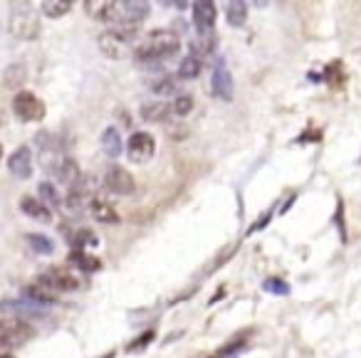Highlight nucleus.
Returning a JSON list of instances; mask_svg holds the SVG:
<instances>
[{
	"label": "nucleus",
	"instance_id": "23",
	"mask_svg": "<svg viewBox=\"0 0 361 358\" xmlns=\"http://www.w3.org/2000/svg\"><path fill=\"white\" fill-rule=\"evenodd\" d=\"M40 8H42V13H45L47 18H62V16H67V13L72 11V3H70V0H45Z\"/></svg>",
	"mask_w": 361,
	"mask_h": 358
},
{
	"label": "nucleus",
	"instance_id": "22",
	"mask_svg": "<svg viewBox=\"0 0 361 358\" xmlns=\"http://www.w3.org/2000/svg\"><path fill=\"white\" fill-rule=\"evenodd\" d=\"M201 67H203L201 57H196V55L186 57L178 67V77L180 80H196V77L201 75Z\"/></svg>",
	"mask_w": 361,
	"mask_h": 358
},
{
	"label": "nucleus",
	"instance_id": "1",
	"mask_svg": "<svg viewBox=\"0 0 361 358\" xmlns=\"http://www.w3.org/2000/svg\"><path fill=\"white\" fill-rule=\"evenodd\" d=\"M180 50V40L176 32L171 30H154L144 37L141 42H136L134 47V60L139 65L154 67L159 65L161 60H169L176 52Z\"/></svg>",
	"mask_w": 361,
	"mask_h": 358
},
{
	"label": "nucleus",
	"instance_id": "29",
	"mask_svg": "<svg viewBox=\"0 0 361 358\" xmlns=\"http://www.w3.org/2000/svg\"><path fill=\"white\" fill-rule=\"evenodd\" d=\"M262 289L265 292H270V294H290V287H287V282H282V279H267L265 284H262Z\"/></svg>",
	"mask_w": 361,
	"mask_h": 358
},
{
	"label": "nucleus",
	"instance_id": "12",
	"mask_svg": "<svg viewBox=\"0 0 361 358\" xmlns=\"http://www.w3.org/2000/svg\"><path fill=\"white\" fill-rule=\"evenodd\" d=\"M8 168L16 178L20 180H27L32 175V151L27 146H20L16 154L8 159Z\"/></svg>",
	"mask_w": 361,
	"mask_h": 358
},
{
	"label": "nucleus",
	"instance_id": "13",
	"mask_svg": "<svg viewBox=\"0 0 361 358\" xmlns=\"http://www.w3.org/2000/svg\"><path fill=\"white\" fill-rule=\"evenodd\" d=\"M50 171L55 173V178L60 180V183H65V185H75L77 178L82 175L77 161L70 159V156H60V159H57L55 163L50 166Z\"/></svg>",
	"mask_w": 361,
	"mask_h": 358
},
{
	"label": "nucleus",
	"instance_id": "32",
	"mask_svg": "<svg viewBox=\"0 0 361 358\" xmlns=\"http://www.w3.org/2000/svg\"><path fill=\"white\" fill-rule=\"evenodd\" d=\"M0 358H16V356L11 351H0Z\"/></svg>",
	"mask_w": 361,
	"mask_h": 358
},
{
	"label": "nucleus",
	"instance_id": "5",
	"mask_svg": "<svg viewBox=\"0 0 361 358\" xmlns=\"http://www.w3.org/2000/svg\"><path fill=\"white\" fill-rule=\"evenodd\" d=\"M13 111H16L18 119L25 121V124L42 121L47 114L45 101H42L40 97L32 94V92H20V94H16V99H13Z\"/></svg>",
	"mask_w": 361,
	"mask_h": 358
},
{
	"label": "nucleus",
	"instance_id": "3",
	"mask_svg": "<svg viewBox=\"0 0 361 358\" xmlns=\"http://www.w3.org/2000/svg\"><path fill=\"white\" fill-rule=\"evenodd\" d=\"M8 27H11V35L20 37V40H37L40 37V20H37L35 11H30V6H25V3L13 6Z\"/></svg>",
	"mask_w": 361,
	"mask_h": 358
},
{
	"label": "nucleus",
	"instance_id": "6",
	"mask_svg": "<svg viewBox=\"0 0 361 358\" xmlns=\"http://www.w3.org/2000/svg\"><path fill=\"white\" fill-rule=\"evenodd\" d=\"M154 154H156V141L151 134L136 131V134L129 136V144H126V156H129V161H134V163H146Z\"/></svg>",
	"mask_w": 361,
	"mask_h": 358
},
{
	"label": "nucleus",
	"instance_id": "14",
	"mask_svg": "<svg viewBox=\"0 0 361 358\" xmlns=\"http://www.w3.org/2000/svg\"><path fill=\"white\" fill-rule=\"evenodd\" d=\"M27 82V70L25 65H8L6 72H3V90L8 92H18L20 94L23 87Z\"/></svg>",
	"mask_w": 361,
	"mask_h": 358
},
{
	"label": "nucleus",
	"instance_id": "2",
	"mask_svg": "<svg viewBox=\"0 0 361 358\" xmlns=\"http://www.w3.org/2000/svg\"><path fill=\"white\" fill-rule=\"evenodd\" d=\"M35 338V326L23 319H0V351H11Z\"/></svg>",
	"mask_w": 361,
	"mask_h": 358
},
{
	"label": "nucleus",
	"instance_id": "9",
	"mask_svg": "<svg viewBox=\"0 0 361 358\" xmlns=\"http://www.w3.org/2000/svg\"><path fill=\"white\" fill-rule=\"evenodd\" d=\"M97 45H99L102 55L106 60H124L129 55V40H124L121 35H116L114 30H106L97 37Z\"/></svg>",
	"mask_w": 361,
	"mask_h": 358
},
{
	"label": "nucleus",
	"instance_id": "31",
	"mask_svg": "<svg viewBox=\"0 0 361 358\" xmlns=\"http://www.w3.org/2000/svg\"><path fill=\"white\" fill-rule=\"evenodd\" d=\"M6 121H8V114H6V109H3V106H0V129H3V126H6Z\"/></svg>",
	"mask_w": 361,
	"mask_h": 358
},
{
	"label": "nucleus",
	"instance_id": "28",
	"mask_svg": "<svg viewBox=\"0 0 361 358\" xmlns=\"http://www.w3.org/2000/svg\"><path fill=\"white\" fill-rule=\"evenodd\" d=\"M191 109H193L191 97H176L173 104H171V114H176V116H188Z\"/></svg>",
	"mask_w": 361,
	"mask_h": 358
},
{
	"label": "nucleus",
	"instance_id": "17",
	"mask_svg": "<svg viewBox=\"0 0 361 358\" xmlns=\"http://www.w3.org/2000/svg\"><path fill=\"white\" fill-rule=\"evenodd\" d=\"M85 11L90 18H97L99 23H111V16H114V3L111 0H87Z\"/></svg>",
	"mask_w": 361,
	"mask_h": 358
},
{
	"label": "nucleus",
	"instance_id": "7",
	"mask_svg": "<svg viewBox=\"0 0 361 358\" xmlns=\"http://www.w3.org/2000/svg\"><path fill=\"white\" fill-rule=\"evenodd\" d=\"M37 282L45 284V287H50V289H55L57 294H60V292H75V289L80 287V279H77V274L67 272V269H60V267L42 272Z\"/></svg>",
	"mask_w": 361,
	"mask_h": 358
},
{
	"label": "nucleus",
	"instance_id": "18",
	"mask_svg": "<svg viewBox=\"0 0 361 358\" xmlns=\"http://www.w3.org/2000/svg\"><path fill=\"white\" fill-rule=\"evenodd\" d=\"M25 297L30 299L32 304H55L57 299H60V294L55 292V289H50V287H45V284H30V287H25Z\"/></svg>",
	"mask_w": 361,
	"mask_h": 358
},
{
	"label": "nucleus",
	"instance_id": "24",
	"mask_svg": "<svg viewBox=\"0 0 361 358\" xmlns=\"http://www.w3.org/2000/svg\"><path fill=\"white\" fill-rule=\"evenodd\" d=\"M25 240H27V245H30V247L35 249L37 254H52V252H55V242H52L50 237H45V235L30 233Z\"/></svg>",
	"mask_w": 361,
	"mask_h": 358
},
{
	"label": "nucleus",
	"instance_id": "11",
	"mask_svg": "<svg viewBox=\"0 0 361 358\" xmlns=\"http://www.w3.org/2000/svg\"><path fill=\"white\" fill-rule=\"evenodd\" d=\"M211 87H213V94L223 101H231L233 99V77H231V70L226 67V62H218L216 70H213V77H211Z\"/></svg>",
	"mask_w": 361,
	"mask_h": 358
},
{
	"label": "nucleus",
	"instance_id": "20",
	"mask_svg": "<svg viewBox=\"0 0 361 358\" xmlns=\"http://www.w3.org/2000/svg\"><path fill=\"white\" fill-rule=\"evenodd\" d=\"M141 119L149 121V124H156V121H166L171 114V106L164 104V101H151V104H144L141 106Z\"/></svg>",
	"mask_w": 361,
	"mask_h": 358
},
{
	"label": "nucleus",
	"instance_id": "15",
	"mask_svg": "<svg viewBox=\"0 0 361 358\" xmlns=\"http://www.w3.org/2000/svg\"><path fill=\"white\" fill-rule=\"evenodd\" d=\"M20 210L27 215V218L37 220V223H50V220H52L50 208H47V205L42 203V200L30 198V195H25V198L20 200Z\"/></svg>",
	"mask_w": 361,
	"mask_h": 358
},
{
	"label": "nucleus",
	"instance_id": "10",
	"mask_svg": "<svg viewBox=\"0 0 361 358\" xmlns=\"http://www.w3.org/2000/svg\"><path fill=\"white\" fill-rule=\"evenodd\" d=\"M216 20H218L216 3H211V0H198V3H193V25L198 27L201 35H208V32L216 27Z\"/></svg>",
	"mask_w": 361,
	"mask_h": 358
},
{
	"label": "nucleus",
	"instance_id": "4",
	"mask_svg": "<svg viewBox=\"0 0 361 358\" xmlns=\"http://www.w3.org/2000/svg\"><path fill=\"white\" fill-rule=\"evenodd\" d=\"M97 185H99V180H97L94 175L82 173L80 178H77V183L70 185V195H67V200H65L67 210L80 215V213H85V208H92Z\"/></svg>",
	"mask_w": 361,
	"mask_h": 358
},
{
	"label": "nucleus",
	"instance_id": "26",
	"mask_svg": "<svg viewBox=\"0 0 361 358\" xmlns=\"http://www.w3.org/2000/svg\"><path fill=\"white\" fill-rule=\"evenodd\" d=\"M70 262H75L77 267H82L85 272H97V269L102 267L97 257H92V254H87V252H77V249L70 254Z\"/></svg>",
	"mask_w": 361,
	"mask_h": 358
},
{
	"label": "nucleus",
	"instance_id": "25",
	"mask_svg": "<svg viewBox=\"0 0 361 358\" xmlns=\"http://www.w3.org/2000/svg\"><path fill=\"white\" fill-rule=\"evenodd\" d=\"M72 245L77 247V252H85V249L99 247V237H97L92 230H80V233H75V240H72Z\"/></svg>",
	"mask_w": 361,
	"mask_h": 358
},
{
	"label": "nucleus",
	"instance_id": "8",
	"mask_svg": "<svg viewBox=\"0 0 361 358\" xmlns=\"http://www.w3.org/2000/svg\"><path fill=\"white\" fill-rule=\"evenodd\" d=\"M104 188L111 190V193H116V195H131L136 190V180H134V175H131L126 168H121V166H114V168L106 171Z\"/></svg>",
	"mask_w": 361,
	"mask_h": 358
},
{
	"label": "nucleus",
	"instance_id": "19",
	"mask_svg": "<svg viewBox=\"0 0 361 358\" xmlns=\"http://www.w3.org/2000/svg\"><path fill=\"white\" fill-rule=\"evenodd\" d=\"M92 218H94L97 223H104V225L119 223V213H116L114 205L106 203V200H94V203H92Z\"/></svg>",
	"mask_w": 361,
	"mask_h": 358
},
{
	"label": "nucleus",
	"instance_id": "16",
	"mask_svg": "<svg viewBox=\"0 0 361 358\" xmlns=\"http://www.w3.org/2000/svg\"><path fill=\"white\" fill-rule=\"evenodd\" d=\"M102 151H104L109 159H119L121 151H124V144H121V134L116 126H106L102 131Z\"/></svg>",
	"mask_w": 361,
	"mask_h": 358
},
{
	"label": "nucleus",
	"instance_id": "27",
	"mask_svg": "<svg viewBox=\"0 0 361 358\" xmlns=\"http://www.w3.org/2000/svg\"><path fill=\"white\" fill-rule=\"evenodd\" d=\"M37 193H40V198L45 200L47 208H57V205L62 203V195L57 193V188L52 183H40V188H37Z\"/></svg>",
	"mask_w": 361,
	"mask_h": 358
},
{
	"label": "nucleus",
	"instance_id": "33",
	"mask_svg": "<svg viewBox=\"0 0 361 358\" xmlns=\"http://www.w3.org/2000/svg\"><path fill=\"white\" fill-rule=\"evenodd\" d=\"M0 161H3V146H0Z\"/></svg>",
	"mask_w": 361,
	"mask_h": 358
},
{
	"label": "nucleus",
	"instance_id": "21",
	"mask_svg": "<svg viewBox=\"0 0 361 358\" xmlns=\"http://www.w3.org/2000/svg\"><path fill=\"white\" fill-rule=\"evenodd\" d=\"M226 18L233 27H243L247 20V3L243 0H235V3H228V11H226Z\"/></svg>",
	"mask_w": 361,
	"mask_h": 358
},
{
	"label": "nucleus",
	"instance_id": "30",
	"mask_svg": "<svg viewBox=\"0 0 361 358\" xmlns=\"http://www.w3.org/2000/svg\"><path fill=\"white\" fill-rule=\"evenodd\" d=\"M151 90L159 92V94H171V92H173V82H171V80L154 82V87H151Z\"/></svg>",
	"mask_w": 361,
	"mask_h": 358
}]
</instances>
